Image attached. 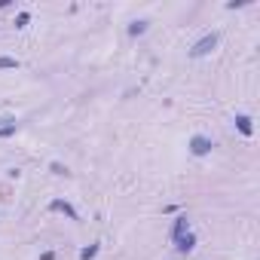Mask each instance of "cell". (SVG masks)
<instances>
[{
  "label": "cell",
  "instance_id": "6da1fadb",
  "mask_svg": "<svg viewBox=\"0 0 260 260\" xmlns=\"http://www.w3.org/2000/svg\"><path fill=\"white\" fill-rule=\"evenodd\" d=\"M217 43H220V34H217V31H211V34H205V37H199V40L193 43V49H190V55H193V58H202V55H211V52L217 49Z\"/></svg>",
  "mask_w": 260,
  "mask_h": 260
},
{
  "label": "cell",
  "instance_id": "7a4b0ae2",
  "mask_svg": "<svg viewBox=\"0 0 260 260\" xmlns=\"http://www.w3.org/2000/svg\"><path fill=\"white\" fill-rule=\"evenodd\" d=\"M187 147H190V153H193V156H208V153H211V147H214V141L205 138V135H193Z\"/></svg>",
  "mask_w": 260,
  "mask_h": 260
},
{
  "label": "cell",
  "instance_id": "3957f363",
  "mask_svg": "<svg viewBox=\"0 0 260 260\" xmlns=\"http://www.w3.org/2000/svg\"><path fill=\"white\" fill-rule=\"evenodd\" d=\"M175 248H178L181 254H190V251L196 248V233L190 230V233H184L181 239H175Z\"/></svg>",
  "mask_w": 260,
  "mask_h": 260
},
{
  "label": "cell",
  "instance_id": "277c9868",
  "mask_svg": "<svg viewBox=\"0 0 260 260\" xmlns=\"http://www.w3.org/2000/svg\"><path fill=\"white\" fill-rule=\"evenodd\" d=\"M184 233H190V220H187V214L175 217V227H171V242H175V239H181Z\"/></svg>",
  "mask_w": 260,
  "mask_h": 260
},
{
  "label": "cell",
  "instance_id": "5b68a950",
  "mask_svg": "<svg viewBox=\"0 0 260 260\" xmlns=\"http://www.w3.org/2000/svg\"><path fill=\"white\" fill-rule=\"evenodd\" d=\"M49 211H64L70 220H80V214L73 211V205H70V202H64V199H55V202H49Z\"/></svg>",
  "mask_w": 260,
  "mask_h": 260
},
{
  "label": "cell",
  "instance_id": "8992f818",
  "mask_svg": "<svg viewBox=\"0 0 260 260\" xmlns=\"http://www.w3.org/2000/svg\"><path fill=\"white\" fill-rule=\"evenodd\" d=\"M16 129H19L16 117H4V120H0V138H13V135H16Z\"/></svg>",
  "mask_w": 260,
  "mask_h": 260
},
{
  "label": "cell",
  "instance_id": "52a82bcc",
  "mask_svg": "<svg viewBox=\"0 0 260 260\" xmlns=\"http://www.w3.org/2000/svg\"><path fill=\"white\" fill-rule=\"evenodd\" d=\"M236 129H239V132H242L245 138H251V135H254V126H251V117H248V114H239V117H236Z\"/></svg>",
  "mask_w": 260,
  "mask_h": 260
},
{
  "label": "cell",
  "instance_id": "ba28073f",
  "mask_svg": "<svg viewBox=\"0 0 260 260\" xmlns=\"http://www.w3.org/2000/svg\"><path fill=\"white\" fill-rule=\"evenodd\" d=\"M144 31H147V19H138V22L129 25V37H141Z\"/></svg>",
  "mask_w": 260,
  "mask_h": 260
},
{
  "label": "cell",
  "instance_id": "9c48e42d",
  "mask_svg": "<svg viewBox=\"0 0 260 260\" xmlns=\"http://www.w3.org/2000/svg\"><path fill=\"white\" fill-rule=\"evenodd\" d=\"M16 67H19V61H16V58L0 55V70H16Z\"/></svg>",
  "mask_w": 260,
  "mask_h": 260
},
{
  "label": "cell",
  "instance_id": "30bf717a",
  "mask_svg": "<svg viewBox=\"0 0 260 260\" xmlns=\"http://www.w3.org/2000/svg\"><path fill=\"white\" fill-rule=\"evenodd\" d=\"M95 254H98V245H89V248H83V251H80V260H92Z\"/></svg>",
  "mask_w": 260,
  "mask_h": 260
},
{
  "label": "cell",
  "instance_id": "8fae6325",
  "mask_svg": "<svg viewBox=\"0 0 260 260\" xmlns=\"http://www.w3.org/2000/svg\"><path fill=\"white\" fill-rule=\"evenodd\" d=\"M49 168H52V175H64V178L70 175V171H67V165H61V162H49Z\"/></svg>",
  "mask_w": 260,
  "mask_h": 260
},
{
  "label": "cell",
  "instance_id": "7c38bea8",
  "mask_svg": "<svg viewBox=\"0 0 260 260\" xmlns=\"http://www.w3.org/2000/svg\"><path fill=\"white\" fill-rule=\"evenodd\" d=\"M28 22H31V13H19L16 16V28H25Z\"/></svg>",
  "mask_w": 260,
  "mask_h": 260
},
{
  "label": "cell",
  "instance_id": "4fadbf2b",
  "mask_svg": "<svg viewBox=\"0 0 260 260\" xmlns=\"http://www.w3.org/2000/svg\"><path fill=\"white\" fill-rule=\"evenodd\" d=\"M40 260H55V254H52V251H46V254H40Z\"/></svg>",
  "mask_w": 260,
  "mask_h": 260
}]
</instances>
